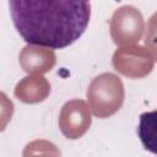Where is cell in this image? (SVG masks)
<instances>
[{"mask_svg":"<svg viewBox=\"0 0 157 157\" xmlns=\"http://www.w3.org/2000/svg\"><path fill=\"white\" fill-rule=\"evenodd\" d=\"M49 90L50 86L43 76H28L17 83L15 96L25 103H37L48 97Z\"/></svg>","mask_w":157,"mask_h":157,"instance_id":"7","label":"cell"},{"mask_svg":"<svg viewBox=\"0 0 157 157\" xmlns=\"http://www.w3.org/2000/svg\"><path fill=\"white\" fill-rule=\"evenodd\" d=\"M144 32V18L141 12L130 5L115 10L110 20V34L115 44L123 45L139 42Z\"/></svg>","mask_w":157,"mask_h":157,"instance_id":"3","label":"cell"},{"mask_svg":"<svg viewBox=\"0 0 157 157\" xmlns=\"http://www.w3.org/2000/svg\"><path fill=\"white\" fill-rule=\"evenodd\" d=\"M20 64L26 72H47L55 64V54L49 49L28 45L20 54Z\"/></svg>","mask_w":157,"mask_h":157,"instance_id":"6","label":"cell"},{"mask_svg":"<svg viewBox=\"0 0 157 157\" xmlns=\"http://www.w3.org/2000/svg\"><path fill=\"white\" fill-rule=\"evenodd\" d=\"M153 56L142 47L120 48L113 55V66L128 77H144L153 67Z\"/></svg>","mask_w":157,"mask_h":157,"instance_id":"4","label":"cell"},{"mask_svg":"<svg viewBox=\"0 0 157 157\" xmlns=\"http://www.w3.org/2000/svg\"><path fill=\"white\" fill-rule=\"evenodd\" d=\"M91 125V114L87 104L81 99L66 102L61 108L59 126L67 139L81 137Z\"/></svg>","mask_w":157,"mask_h":157,"instance_id":"5","label":"cell"},{"mask_svg":"<svg viewBox=\"0 0 157 157\" xmlns=\"http://www.w3.org/2000/svg\"><path fill=\"white\" fill-rule=\"evenodd\" d=\"M13 114V104L7 96L0 92V131H2Z\"/></svg>","mask_w":157,"mask_h":157,"instance_id":"10","label":"cell"},{"mask_svg":"<svg viewBox=\"0 0 157 157\" xmlns=\"http://www.w3.org/2000/svg\"><path fill=\"white\" fill-rule=\"evenodd\" d=\"M90 105L98 118L113 115L123 104L124 87L120 78L113 74L97 76L87 90Z\"/></svg>","mask_w":157,"mask_h":157,"instance_id":"2","label":"cell"},{"mask_svg":"<svg viewBox=\"0 0 157 157\" xmlns=\"http://www.w3.org/2000/svg\"><path fill=\"white\" fill-rule=\"evenodd\" d=\"M155 120H156V112L144 113L140 117V125H139V136L145 146L146 150L151 152H156L155 150Z\"/></svg>","mask_w":157,"mask_h":157,"instance_id":"8","label":"cell"},{"mask_svg":"<svg viewBox=\"0 0 157 157\" xmlns=\"http://www.w3.org/2000/svg\"><path fill=\"white\" fill-rule=\"evenodd\" d=\"M23 157H60V152L52 142L36 140L26 146Z\"/></svg>","mask_w":157,"mask_h":157,"instance_id":"9","label":"cell"},{"mask_svg":"<svg viewBox=\"0 0 157 157\" xmlns=\"http://www.w3.org/2000/svg\"><path fill=\"white\" fill-rule=\"evenodd\" d=\"M15 28L28 44L63 49L86 31L91 17L88 1H10Z\"/></svg>","mask_w":157,"mask_h":157,"instance_id":"1","label":"cell"}]
</instances>
